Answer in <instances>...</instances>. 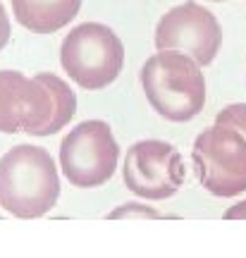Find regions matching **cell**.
Masks as SVG:
<instances>
[{"instance_id":"1","label":"cell","mask_w":246,"mask_h":258,"mask_svg":"<svg viewBox=\"0 0 246 258\" xmlns=\"http://www.w3.org/2000/svg\"><path fill=\"white\" fill-rule=\"evenodd\" d=\"M77 112V96L50 72L27 79L22 72L0 70V132H27L50 137L60 132Z\"/></svg>"},{"instance_id":"2","label":"cell","mask_w":246,"mask_h":258,"mask_svg":"<svg viewBox=\"0 0 246 258\" xmlns=\"http://www.w3.org/2000/svg\"><path fill=\"white\" fill-rule=\"evenodd\" d=\"M60 196V177L46 148L19 144L0 158V206L3 211L34 220L50 213Z\"/></svg>"},{"instance_id":"3","label":"cell","mask_w":246,"mask_h":258,"mask_svg":"<svg viewBox=\"0 0 246 258\" xmlns=\"http://www.w3.org/2000/svg\"><path fill=\"white\" fill-rule=\"evenodd\" d=\"M141 86L153 110L170 122L194 120L206 103L201 64L177 50H160L141 67Z\"/></svg>"},{"instance_id":"4","label":"cell","mask_w":246,"mask_h":258,"mask_svg":"<svg viewBox=\"0 0 246 258\" xmlns=\"http://www.w3.org/2000/svg\"><path fill=\"white\" fill-rule=\"evenodd\" d=\"M60 62L74 84L86 91H98L115 82L122 72L125 46L110 27L86 22L65 36Z\"/></svg>"},{"instance_id":"5","label":"cell","mask_w":246,"mask_h":258,"mask_svg":"<svg viewBox=\"0 0 246 258\" xmlns=\"http://www.w3.org/2000/svg\"><path fill=\"white\" fill-rule=\"evenodd\" d=\"M192 160L199 182L213 196L232 199L246 191V139L234 127L203 129L194 141Z\"/></svg>"},{"instance_id":"6","label":"cell","mask_w":246,"mask_h":258,"mask_svg":"<svg viewBox=\"0 0 246 258\" xmlns=\"http://www.w3.org/2000/svg\"><path fill=\"white\" fill-rule=\"evenodd\" d=\"M119 146L112 129L103 120H86L63 139L60 167L70 184L79 189L105 184L115 175Z\"/></svg>"},{"instance_id":"7","label":"cell","mask_w":246,"mask_h":258,"mask_svg":"<svg viewBox=\"0 0 246 258\" xmlns=\"http://www.w3.org/2000/svg\"><path fill=\"white\" fill-rule=\"evenodd\" d=\"M187 167L182 153L158 139L139 141L127 151L122 177L132 194L148 201H163L179 191Z\"/></svg>"},{"instance_id":"8","label":"cell","mask_w":246,"mask_h":258,"mask_svg":"<svg viewBox=\"0 0 246 258\" xmlns=\"http://www.w3.org/2000/svg\"><path fill=\"white\" fill-rule=\"evenodd\" d=\"M222 46V29L215 15L199 3H184L165 12L155 27V48L177 50L199 64H210Z\"/></svg>"},{"instance_id":"9","label":"cell","mask_w":246,"mask_h":258,"mask_svg":"<svg viewBox=\"0 0 246 258\" xmlns=\"http://www.w3.org/2000/svg\"><path fill=\"white\" fill-rule=\"evenodd\" d=\"M82 8V0H12L19 24L34 34H53L70 24Z\"/></svg>"},{"instance_id":"10","label":"cell","mask_w":246,"mask_h":258,"mask_svg":"<svg viewBox=\"0 0 246 258\" xmlns=\"http://www.w3.org/2000/svg\"><path fill=\"white\" fill-rule=\"evenodd\" d=\"M215 124L234 127L246 139V103H234V105H227L225 110H220L215 117Z\"/></svg>"},{"instance_id":"11","label":"cell","mask_w":246,"mask_h":258,"mask_svg":"<svg viewBox=\"0 0 246 258\" xmlns=\"http://www.w3.org/2000/svg\"><path fill=\"white\" fill-rule=\"evenodd\" d=\"M117 218H160V213H155L153 208L141 206V203H125L110 213V220H117Z\"/></svg>"},{"instance_id":"12","label":"cell","mask_w":246,"mask_h":258,"mask_svg":"<svg viewBox=\"0 0 246 258\" xmlns=\"http://www.w3.org/2000/svg\"><path fill=\"white\" fill-rule=\"evenodd\" d=\"M8 41H10V17L5 8H3V3H0V50L8 46Z\"/></svg>"},{"instance_id":"13","label":"cell","mask_w":246,"mask_h":258,"mask_svg":"<svg viewBox=\"0 0 246 258\" xmlns=\"http://www.w3.org/2000/svg\"><path fill=\"white\" fill-rule=\"evenodd\" d=\"M225 218H227V220H246V201L234 203L232 208H227Z\"/></svg>"},{"instance_id":"14","label":"cell","mask_w":246,"mask_h":258,"mask_svg":"<svg viewBox=\"0 0 246 258\" xmlns=\"http://www.w3.org/2000/svg\"><path fill=\"white\" fill-rule=\"evenodd\" d=\"M210 3H225V0H210Z\"/></svg>"}]
</instances>
